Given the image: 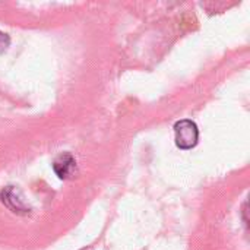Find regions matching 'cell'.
Returning a JSON list of instances; mask_svg holds the SVG:
<instances>
[{"mask_svg": "<svg viewBox=\"0 0 250 250\" xmlns=\"http://www.w3.org/2000/svg\"><path fill=\"white\" fill-rule=\"evenodd\" d=\"M0 198H1V202L9 209H12L13 212H18V214H26V212H29V208L25 205V202L21 198L19 192L13 186H7L6 189H3Z\"/></svg>", "mask_w": 250, "mask_h": 250, "instance_id": "cell-3", "label": "cell"}, {"mask_svg": "<svg viewBox=\"0 0 250 250\" xmlns=\"http://www.w3.org/2000/svg\"><path fill=\"white\" fill-rule=\"evenodd\" d=\"M53 170L57 174L59 179L62 180H67L72 179L76 174L78 166H76V160L70 152H63L60 154L54 163H53Z\"/></svg>", "mask_w": 250, "mask_h": 250, "instance_id": "cell-2", "label": "cell"}, {"mask_svg": "<svg viewBox=\"0 0 250 250\" xmlns=\"http://www.w3.org/2000/svg\"><path fill=\"white\" fill-rule=\"evenodd\" d=\"M9 44H10V40H9L7 34H4V32L0 31V53L4 51L9 47Z\"/></svg>", "mask_w": 250, "mask_h": 250, "instance_id": "cell-4", "label": "cell"}, {"mask_svg": "<svg viewBox=\"0 0 250 250\" xmlns=\"http://www.w3.org/2000/svg\"><path fill=\"white\" fill-rule=\"evenodd\" d=\"M174 135H176V145L177 148L188 151L198 145L199 141V129L195 122L192 120H179L174 125Z\"/></svg>", "mask_w": 250, "mask_h": 250, "instance_id": "cell-1", "label": "cell"}, {"mask_svg": "<svg viewBox=\"0 0 250 250\" xmlns=\"http://www.w3.org/2000/svg\"><path fill=\"white\" fill-rule=\"evenodd\" d=\"M83 250H92V249H83Z\"/></svg>", "mask_w": 250, "mask_h": 250, "instance_id": "cell-5", "label": "cell"}]
</instances>
